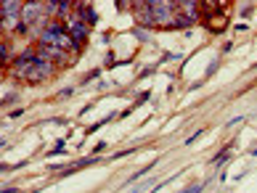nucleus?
I'll list each match as a JSON object with an SVG mask.
<instances>
[{"instance_id":"nucleus-9","label":"nucleus","mask_w":257,"mask_h":193,"mask_svg":"<svg viewBox=\"0 0 257 193\" xmlns=\"http://www.w3.org/2000/svg\"><path fill=\"white\" fill-rule=\"evenodd\" d=\"M0 56H3V64H11V61H14V59H11V45H8V43L0 45Z\"/></svg>"},{"instance_id":"nucleus-4","label":"nucleus","mask_w":257,"mask_h":193,"mask_svg":"<svg viewBox=\"0 0 257 193\" xmlns=\"http://www.w3.org/2000/svg\"><path fill=\"white\" fill-rule=\"evenodd\" d=\"M0 14H3V24L8 30H19L24 22H22V14H24V6L22 3H14V0H8V3L0 6Z\"/></svg>"},{"instance_id":"nucleus-10","label":"nucleus","mask_w":257,"mask_h":193,"mask_svg":"<svg viewBox=\"0 0 257 193\" xmlns=\"http://www.w3.org/2000/svg\"><path fill=\"white\" fill-rule=\"evenodd\" d=\"M228 153H231V146H228V148H225V151H220V153H217V156H215V159H212V164H223V161H225V159H228Z\"/></svg>"},{"instance_id":"nucleus-5","label":"nucleus","mask_w":257,"mask_h":193,"mask_svg":"<svg viewBox=\"0 0 257 193\" xmlns=\"http://www.w3.org/2000/svg\"><path fill=\"white\" fill-rule=\"evenodd\" d=\"M37 59H43V61H51L53 66H64V64H69V51H61V48H48V45H40V48H37Z\"/></svg>"},{"instance_id":"nucleus-8","label":"nucleus","mask_w":257,"mask_h":193,"mask_svg":"<svg viewBox=\"0 0 257 193\" xmlns=\"http://www.w3.org/2000/svg\"><path fill=\"white\" fill-rule=\"evenodd\" d=\"M207 30L209 32H223L225 30V24H228V19H225V14H207Z\"/></svg>"},{"instance_id":"nucleus-6","label":"nucleus","mask_w":257,"mask_h":193,"mask_svg":"<svg viewBox=\"0 0 257 193\" xmlns=\"http://www.w3.org/2000/svg\"><path fill=\"white\" fill-rule=\"evenodd\" d=\"M133 19H136V24L146 27V30H151L154 24V14H151V6L149 3H133Z\"/></svg>"},{"instance_id":"nucleus-7","label":"nucleus","mask_w":257,"mask_h":193,"mask_svg":"<svg viewBox=\"0 0 257 193\" xmlns=\"http://www.w3.org/2000/svg\"><path fill=\"white\" fill-rule=\"evenodd\" d=\"M74 8H77V19L82 24H88V27H93L98 22V16H96V8H90L88 3H74Z\"/></svg>"},{"instance_id":"nucleus-1","label":"nucleus","mask_w":257,"mask_h":193,"mask_svg":"<svg viewBox=\"0 0 257 193\" xmlns=\"http://www.w3.org/2000/svg\"><path fill=\"white\" fill-rule=\"evenodd\" d=\"M40 45L48 48H61V51H74V40L69 30L64 27V22H48L40 30Z\"/></svg>"},{"instance_id":"nucleus-2","label":"nucleus","mask_w":257,"mask_h":193,"mask_svg":"<svg viewBox=\"0 0 257 193\" xmlns=\"http://www.w3.org/2000/svg\"><path fill=\"white\" fill-rule=\"evenodd\" d=\"M11 74L16 77V80H24V82L37 85V82H43V80H48V77H53V74H56V66H53L51 61L37 59V61H32V64L22 66V69H11Z\"/></svg>"},{"instance_id":"nucleus-11","label":"nucleus","mask_w":257,"mask_h":193,"mask_svg":"<svg viewBox=\"0 0 257 193\" xmlns=\"http://www.w3.org/2000/svg\"><path fill=\"white\" fill-rule=\"evenodd\" d=\"M204 185H191V188H186V190H180V193H202Z\"/></svg>"},{"instance_id":"nucleus-3","label":"nucleus","mask_w":257,"mask_h":193,"mask_svg":"<svg viewBox=\"0 0 257 193\" xmlns=\"http://www.w3.org/2000/svg\"><path fill=\"white\" fill-rule=\"evenodd\" d=\"M64 27L69 30L72 40H74V51H82L85 43H88L90 27H88V24H82L80 19H77V14H69V16H66V19H64Z\"/></svg>"}]
</instances>
